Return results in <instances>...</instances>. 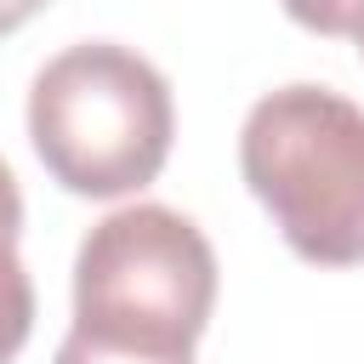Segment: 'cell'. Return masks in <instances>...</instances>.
<instances>
[{"label": "cell", "instance_id": "obj_1", "mask_svg": "<svg viewBox=\"0 0 364 364\" xmlns=\"http://www.w3.org/2000/svg\"><path fill=\"white\" fill-rule=\"evenodd\" d=\"M176 108L165 74L114 40L57 51L28 85V142L51 182L85 199H119L159 176Z\"/></svg>", "mask_w": 364, "mask_h": 364}, {"label": "cell", "instance_id": "obj_2", "mask_svg": "<svg viewBox=\"0 0 364 364\" xmlns=\"http://www.w3.org/2000/svg\"><path fill=\"white\" fill-rule=\"evenodd\" d=\"M239 171L284 245L318 267L364 262V108L330 85L267 91L239 131Z\"/></svg>", "mask_w": 364, "mask_h": 364}, {"label": "cell", "instance_id": "obj_3", "mask_svg": "<svg viewBox=\"0 0 364 364\" xmlns=\"http://www.w3.org/2000/svg\"><path fill=\"white\" fill-rule=\"evenodd\" d=\"M216 307V250L171 205L102 216L74 256V330L136 353H193Z\"/></svg>", "mask_w": 364, "mask_h": 364}, {"label": "cell", "instance_id": "obj_4", "mask_svg": "<svg viewBox=\"0 0 364 364\" xmlns=\"http://www.w3.org/2000/svg\"><path fill=\"white\" fill-rule=\"evenodd\" d=\"M34 330V284H28V267L17 262L11 245H0V364H11L23 353Z\"/></svg>", "mask_w": 364, "mask_h": 364}, {"label": "cell", "instance_id": "obj_5", "mask_svg": "<svg viewBox=\"0 0 364 364\" xmlns=\"http://www.w3.org/2000/svg\"><path fill=\"white\" fill-rule=\"evenodd\" d=\"M57 364H193V353H136V347H108V341L68 330L57 347Z\"/></svg>", "mask_w": 364, "mask_h": 364}, {"label": "cell", "instance_id": "obj_6", "mask_svg": "<svg viewBox=\"0 0 364 364\" xmlns=\"http://www.w3.org/2000/svg\"><path fill=\"white\" fill-rule=\"evenodd\" d=\"M301 28H313V34H341V40H353L358 34V23H364V0H279Z\"/></svg>", "mask_w": 364, "mask_h": 364}, {"label": "cell", "instance_id": "obj_7", "mask_svg": "<svg viewBox=\"0 0 364 364\" xmlns=\"http://www.w3.org/2000/svg\"><path fill=\"white\" fill-rule=\"evenodd\" d=\"M17 233H23V193H17L11 165L0 159V245H11V250H17Z\"/></svg>", "mask_w": 364, "mask_h": 364}, {"label": "cell", "instance_id": "obj_8", "mask_svg": "<svg viewBox=\"0 0 364 364\" xmlns=\"http://www.w3.org/2000/svg\"><path fill=\"white\" fill-rule=\"evenodd\" d=\"M46 0H0V34H11V28H23L34 11H40Z\"/></svg>", "mask_w": 364, "mask_h": 364}, {"label": "cell", "instance_id": "obj_9", "mask_svg": "<svg viewBox=\"0 0 364 364\" xmlns=\"http://www.w3.org/2000/svg\"><path fill=\"white\" fill-rule=\"evenodd\" d=\"M353 46H358V57H364V23H358V34H353Z\"/></svg>", "mask_w": 364, "mask_h": 364}]
</instances>
